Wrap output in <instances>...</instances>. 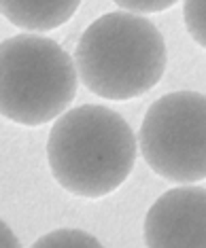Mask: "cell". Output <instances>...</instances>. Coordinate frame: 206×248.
I'll return each instance as SVG.
<instances>
[{"instance_id": "obj_1", "label": "cell", "mask_w": 206, "mask_h": 248, "mask_svg": "<svg viewBox=\"0 0 206 248\" xmlns=\"http://www.w3.org/2000/svg\"><path fill=\"white\" fill-rule=\"evenodd\" d=\"M47 159L66 191L98 200L121 187L134 170L136 138L119 112L83 104L66 110L51 127Z\"/></svg>"}, {"instance_id": "obj_2", "label": "cell", "mask_w": 206, "mask_h": 248, "mask_svg": "<svg viewBox=\"0 0 206 248\" xmlns=\"http://www.w3.org/2000/svg\"><path fill=\"white\" fill-rule=\"evenodd\" d=\"M74 64L91 93L123 102L155 87L166 70V43L147 17L115 11L98 17L79 38Z\"/></svg>"}, {"instance_id": "obj_3", "label": "cell", "mask_w": 206, "mask_h": 248, "mask_svg": "<svg viewBox=\"0 0 206 248\" xmlns=\"http://www.w3.org/2000/svg\"><path fill=\"white\" fill-rule=\"evenodd\" d=\"M77 66L55 41L17 34L0 43V115L26 127L53 121L77 95Z\"/></svg>"}, {"instance_id": "obj_4", "label": "cell", "mask_w": 206, "mask_h": 248, "mask_svg": "<svg viewBox=\"0 0 206 248\" xmlns=\"http://www.w3.org/2000/svg\"><path fill=\"white\" fill-rule=\"evenodd\" d=\"M140 153L164 180L206 178V95L183 89L155 100L140 125Z\"/></svg>"}, {"instance_id": "obj_5", "label": "cell", "mask_w": 206, "mask_h": 248, "mask_svg": "<svg viewBox=\"0 0 206 248\" xmlns=\"http://www.w3.org/2000/svg\"><path fill=\"white\" fill-rule=\"evenodd\" d=\"M147 248H206V189L179 187L153 202L145 217Z\"/></svg>"}, {"instance_id": "obj_6", "label": "cell", "mask_w": 206, "mask_h": 248, "mask_svg": "<svg viewBox=\"0 0 206 248\" xmlns=\"http://www.w3.org/2000/svg\"><path fill=\"white\" fill-rule=\"evenodd\" d=\"M81 0H0V13L17 28L49 32L77 13Z\"/></svg>"}, {"instance_id": "obj_7", "label": "cell", "mask_w": 206, "mask_h": 248, "mask_svg": "<svg viewBox=\"0 0 206 248\" xmlns=\"http://www.w3.org/2000/svg\"><path fill=\"white\" fill-rule=\"evenodd\" d=\"M32 248H104L94 235L81 229H55L38 238Z\"/></svg>"}, {"instance_id": "obj_8", "label": "cell", "mask_w": 206, "mask_h": 248, "mask_svg": "<svg viewBox=\"0 0 206 248\" xmlns=\"http://www.w3.org/2000/svg\"><path fill=\"white\" fill-rule=\"evenodd\" d=\"M183 17L191 38L206 49V0H185Z\"/></svg>"}, {"instance_id": "obj_9", "label": "cell", "mask_w": 206, "mask_h": 248, "mask_svg": "<svg viewBox=\"0 0 206 248\" xmlns=\"http://www.w3.org/2000/svg\"><path fill=\"white\" fill-rule=\"evenodd\" d=\"M113 2L132 13H159L170 9L176 0H113Z\"/></svg>"}, {"instance_id": "obj_10", "label": "cell", "mask_w": 206, "mask_h": 248, "mask_svg": "<svg viewBox=\"0 0 206 248\" xmlns=\"http://www.w3.org/2000/svg\"><path fill=\"white\" fill-rule=\"evenodd\" d=\"M0 248H21L17 235L4 221H0Z\"/></svg>"}]
</instances>
